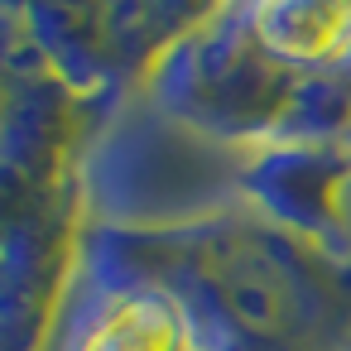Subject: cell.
<instances>
[{"instance_id":"cell-1","label":"cell","mask_w":351,"mask_h":351,"mask_svg":"<svg viewBox=\"0 0 351 351\" xmlns=\"http://www.w3.org/2000/svg\"><path fill=\"white\" fill-rule=\"evenodd\" d=\"M217 274V289H221V303L250 327V332H265V337H279L289 322H293V284L284 274V265L250 245V241H236L217 255L212 265Z\"/></svg>"},{"instance_id":"cell-3","label":"cell","mask_w":351,"mask_h":351,"mask_svg":"<svg viewBox=\"0 0 351 351\" xmlns=\"http://www.w3.org/2000/svg\"><path fill=\"white\" fill-rule=\"evenodd\" d=\"M351 10L341 5H269L260 10V44L289 58H322L341 44Z\"/></svg>"},{"instance_id":"cell-2","label":"cell","mask_w":351,"mask_h":351,"mask_svg":"<svg viewBox=\"0 0 351 351\" xmlns=\"http://www.w3.org/2000/svg\"><path fill=\"white\" fill-rule=\"evenodd\" d=\"M183 313L164 293H130L87 332L82 351H183Z\"/></svg>"}]
</instances>
